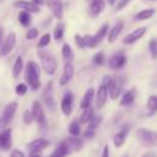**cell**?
I'll list each match as a JSON object with an SVG mask.
<instances>
[{
    "mask_svg": "<svg viewBox=\"0 0 157 157\" xmlns=\"http://www.w3.org/2000/svg\"><path fill=\"white\" fill-rule=\"evenodd\" d=\"M23 69H25L26 85H28L33 91L39 90V87H40V69L38 66V64L33 60H29Z\"/></svg>",
    "mask_w": 157,
    "mask_h": 157,
    "instance_id": "1",
    "label": "cell"
},
{
    "mask_svg": "<svg viewBox=\"0 0 157 157\" xmlns=\"http://www.w3.org/2000/svg\"><path fill=\"white\" fill-rule=\"evenodd\" d=\"M38 56L40 59V64H42V69L44 70L45 74L48 75H54L56 69H58V64H56V60L55 58L48 53V52H44V50H39L38 52Z\"/></svg>",
    "mask_w": 157,
    "mask_h": 157,
    "instance_id": "2",
    "label": "cell"
},
{
    "mask_svg": "<svg viewBox=\"0 0 157 157\" xmlns=\"http://www.w3.org/2000/svg\"><path fill=\"white\" fill-rule=\"evenodd\" d=\"M137 139L142 146L153 147L157 144V132L146 128H140L137 129Z\"/></svg>",
    "mask_w": 157,
    "mask_h": 157,
    "instance_id": "3",
    "label": "cell"
},
{
    "mask_svg": "<svg viewBox=\"0 0 157 157\" xmlns=\"http://www.w3.org/2000/svg\"><path fill=\"white\" fill-rule=\"evenodd\" d=\"M16 110H17V102H10L9 104L5 105L1 115H0V130L6 128L11 120L13 119L15 114H16Z\"/></svg>",
    "mask_w": 157,
    "mask_h": 157,
    "instance_id": "4",
    "label": "cell"
},
{
    "mask_svg": "<svg viewBox=\"0 0 157 157\" xmlns=\"http://www.w3.org/2000/svg\"><path fill=\"white\" fill-rule=\"evenodd\" d=\"M16 42H17L16 34L13 32L7 33V36L2 39V43H1V47H0V56L9 55L13 50V48L16 47Z\"/></svg>",
    "mask_w": 157,
    "mask_h": 157,
    "instance_id": "5",
    "label": "cell"
},
{
    "mask_svg": "<svg viewBox=\"0 0 157 157\" xmlns=\"http://www.w3.org/2000/svg\"><path fill=\"white\" fill-rule=\"evenodd\" d=\"M123 78L121 77H112L109 85L107 86V91H108V94L112 99H117L121 92V87H123Z\"/></svg>",
    "mask_w": 157,
    "mask_h": 157,
    "instance_id": "6",
    "label": "cell"
},
{
    "mask_svg": "<svg viewBox=\"0 0 157 157\" xmlns=\"http://www.w3.org/2000/svg\"><path fill=\"white\" fill-rule=\"evenodd\" d=\"M12 130L10 128H4L0 130V150L1 151H9L12 147V137H11Z\"/></svg>",
    "mask_w": 157,
    "mask_h": 157,
    "instance_id": "7",
    "label": "cell"
},
{
    "mask_svg": "<svg viewBox=\"0 0 157 157\" xmlns=\"http://www.w3.org/2000/svg\"><path fill=\"white\" fill-rule=\"evenodd\" d=\"M48 146H49V141L47 139H36L29 144H27V151L29 155H36L43 151L44 148H47Z\"/></svg>",
    "mask_w": 157,
    "mask_h": 157,
    "instance_id": "8",
    "label": "cell"
},
{
    "mask_svg": "<svg viewBox=\"0 0 157 157\" xmlns=\"http://www.w3.org/2000/svg\"><path fill=\"white\" fill-rule=\"evenodd\" d=\"M31 114L33 117V120L38 124H44L45 123V115H44V110H43V107L42 104L38 102V101H34L32 103V107H31Z\"/></svg>",
    "mask_w": 157,
    "mask_h": 157,
    "instance_id": "9",
    "label": "cell"
},
{
    "mask_svg": "<svg viewBox=\"0 0 157 157\" xmlns=\"http://www.w3.org/2000/svg\"><path fill=\"white\" fill-rule=\"evenodd\" d=\"M47 6L49 7V10L52 11V15L56 18V20H61L63 15H64V7H63V2L61 0H47Z\"/></svg>",
    "mask_w": 157,
    "mask_h": 157,
    "instance_id": "10",
    "label": "cell"
},
{
    "mask_svg": "<svg viewBox=\"0 0 157 157\" xmlns=\"http://www.w3.org/2000/svg\"><path fill=\"white\" fill-rule=\"evenodd\" d=\"M13 6L16 9H20L22 11H27L29 13H38L39 12V6H37L32 1H27V0H16L13 2Z\"/></svg>",
    "mask_w": 157,
    "mask_h": 157,
    "instance_id": "11",
    "label": "cell"
},
{
    "mask_svg": "<svg viewBox=\"0 0 157 157\" xmlns=\"http://www.w3.org/2000/svg\"><path fill=\"white\" fill-rule=\"evenodd\" d=\"M72 103H74V96L71 92H66L64 94V97L61 98V103H60V109L65 115H69L72 110Z\"/></svg>",
    "mask_w": 157,
    "mask_h": 157,
    "instance_id": "12",
    "label": "cell"
},
{
    "mask_svg": "<svg viewBox=\"0 0 157 157\" xmlns=\"http://www.w3.org/2000/svg\"><path fill=\"white\" fill-rule=\"evenodd\" d=\"M146 33V27H139L135 31H132L131 33H129L126 37H124L123 42L124 44H134L135 42H137L144 34Z\"/></svg>",
    "mask_w": 157,
    "mask_h": 157,
    "instance_id": "13",
    "label": "cell"
},
{
    "mask_svg": "<svg viewBox=\"0 0 157 157\" xmlns=\"http://www.w3.org/2000/svg\"><path fill=\"white\" fill-rule=\"evenodd\" d=\"M107 97H108V91L107 87L104 85H101L98 87V91L96 93V107L97 109H102L107 102Z\"/></svg>",
    "mask_w": 157,
    "mask_h": 157,
    "instance_id": "14",
    "label": "cell"
},
{
    "mask_svg": "<svg viewBox=\"0 0 157 157\" xmlns=\"http://www.w3.org/2000/svg\"><path fill=\"white\" fill-rule=\"evenodd\" d=\"M126 63V56L123 54V53H119V54H115L113 55L109 60H108V65L110 69L115 70V69H121Z\"/></svg>",
    "mask_w": 157,
    "mask_h": 157,
    "instance_id": "15",
    "label": "cell"
},
{
    "mask_svg": "<svg viewBox=\"0 0 157 157\" xmlns=\"http://www.w3.org/2000/svg\"><path fill=\"white\" fill-rule=\"evenodd\" d=\"M74 72H75V70H74L72 64H71V63H65V65H64V71H63V75H61L60 80H59V83H60L61 86H65L66 83H69V81H70V80L72 78V76H74Z\"/></svg>",
    "mask_w": 157,
    "mask_h": 157,
    "instance_id": "16",
    "label": "cell"
},
{
    "mask_svg": "<svg viewBox=\"0 0 157 157\" xmlns=\"http://www.w3.org/2000/svg\"><path fill=\"white\" fill-rule=\"evenodd\" d=\"M64 142H65V145H66L69 152L78 151V150H81L82 146H83V142H82L81 139H78V136H71V137L64 140Z\"/></svg>",
    "mask_w": 157,
    "mask_h": 157,
    "instance_id": "17",
    "label": "cell"
},
{
    "mask_svg": "<svg viewBox=\"0 0 157 157\" xmlns=\"http://www.w3.org/2000/svg\"><path fill=\"white\" fill-rule=\"evenodd\" d=\"M104 9V0H91L88 6V12L92 16L99 15Z\"/></svg>",
    "mask_w": 157,
    "mask_h": 157,
    "instance_id": "18",
    "label": "cell"
},
{
    "mask_svg": "<svg viewBox=\"0 0 157 157\" xmlns=\"http://www.w3.org/2000/svg\"><path fill=\"white\" fill-rule=\"evenodd\" d=\"M43 99L47 104V107L49 109H54L55 107V103H54V99H53V96H52V82H48L47 87L44 88V92H43Z\"/></svg>",
    "mask_w": 157,
    "mask_h": 157,
    "instance_id": "19",
    "label": "cell"
},
{
    "mask_svg": "<svg viewBox=\"0 0 157 157\" xmlns=\"http://www.w3.org/2000/svg\"><path fill=\"white\" fill-rule=\"evenodd\" d=\"M121 29H123V22H118V23L107 33V36H108V42H109V43H113V42L118 38V36L120 34Z\"/></svg>",
    "mask_w": 157,
    "mask_h": 157,
    "instance_id": "20",
    "label": "cell"
},
{
    "mask_svg": "<svg viewBox=\"0 0 157 157\" xmlns=\"http://www.w3.org/2000/svg\"><path fill=\"white\" fill-rule=\"evenodd\" d=\"M23 67H25L23 59H22V56H20V55H18V56L16 58L15 63H13V66H12V76H13L15 78H17V77L20 76V74L22 72Z\"/></svg>",
    "mask_w": 157,
    "mask_h": 157,
    "instance_id": "21",
    "label": "cell"
},
{
    "mask_svg": "<svg viewBox=\"0 0 157 157\" xmlns=\"http://www.w3.org/2000/svg\"><path fill=\"white\" fill-rule=\"evenodd\" d=\"M126 134H128V128H124V129H121L118 134L114 135V137H113V142H114V146H115V147H121V146L124 145Z\"/></svg>",
    "mask_w": 157,
    "mask_h": 157,
    "instance_id": "22",
    "label": "cell"
},
{
    "mask_svg": "<svg viewBox=\"0 0 157 157\" xmlns=\"http://www.w3.org/2000/svg\"><path fill=\"white\" fill-rule=\"evenodd\" d=\"M135 96H136L135 88H131V90L126 91L123 94L121 99H120V105H129V104H131L134 102V99H135Z\"/></svg>",
    "mask_w": 157,
    "mask_h": 157,
    "instance_id": "23",
    "label": "cell"
},
{
    "mask_svg": "<svg viewBox=\"0 0 157 157\" xmlns=\"http://www.w3.org/2000/svg\"><path fill=\"white\" fill-rule=\"evenodd\" d=\"M61 56L64 59L65 63H71L74 60V52L71 49V47L69 44H63V48H61Z\"/></svg>",
    "mask_w": 157,
    "mask_h": 157,
    "instance_id": "24",
    "label": "cell"
},
{
    "mask_svg": "<svg viewBox=\"0 0 157 157\" xmlns=\"http://www.w3.org/2000/svg\"><path fill=\"white\" fill-rule=\"evenodd\" d=\"M93 94H94V90H93V88H88V90L86 91V93H85V96H83V98H82V101H81V104H80V107H81L82 109L90 107L91 101H92V98H93Z\"/></svg>",
    "mask_w": 157,
    "mask_h": 157,
    "instance_id": "25",
    "label": "cell"
},
{
    "mask_svg": "<svg viewBox=\"0 0 157 157\" xmlns=\"http://www.w3.org/2000/svg\"><path fill=\"white\" fill-rule=\"evenodd\" d=\"M31 21H32V17H31V13L27 12V11H20L18 13V22L21 23V26L23 27H28L31 25Z\"/></svg>",
    "mask_w": 157,
    "mask_h": 157,
    "instance_id": "26",
    "label": "cell"
},
{
    "mask_svg": "<svg viewBox=\"0 0 157 157\" xmlns=\"http://www.w3.org/2000/svg\"><path fill=\"white\" fill-rule=\"evenodd\" d=\"M153 15H155V10L153 9H145V10H142V11L136 13L135 20L136 21H144V20H147V18H151Z\"/></svg>",
    "mask_w": 157,
    "mask_h": 157,
    "instance_id": "27",
    "label": "cell"
},
{
    "mask_svg": "<svg viewBox=\"0 0 157 157\" xmlns=\"http://www.w3.org/2000/svg\"><path fill=\"white\" fill-rule=\"evenodd\" d=\"M107 33H108V25L105 23V25H103V26L97 31V33L93 36V38H94V40H96V43H97V44H99V43L105 38Z\"/></svg>",
    "mask_w": 157,
    "mask_h": 157,
    "instance_id": "28",
    "label": "cell"
},
{
    "mask_svg": "<svg viewBox=\"0 0 157 157\" xmlns=\"http://www.w3.org/2000/svg\"><path fill=\"white\" fill-rule=\"evenodd\" d=\"M92 117H93V110H92L91 107H87V108H85L83 112L81 113V117H80L78 123H80V124H87Z\"/></svg>",
    "mask_w": 157,
    "mask_h": 157,
    "instance_id": "29",
    "label": "cell"
},
{
    "mask_svg": "<svg viewBox=\"0 0 157 157\" xmlns=\"http://www.w3.org/2000/svg\"><path fill=\"white\" fill-rule=\"evenodd\" d=\"M64 29H65V26H64V23H61V22H59V23L55 26L54 32H53V37H54L55 40L59 42V40L63 39V37H64Z\"/></svg>",
    "mask_w": 157,
    "mask_h": 157,
    "instance_id": "30",
    "label": "cell"
},
{
    "mask_svg": "<svg viewBox=\"0 0 157 157\" xmlns=\"http://www.w3.org/2000/svg\"><path fill=\"white\" fill-rule=\"evenodd\" d=\"M69 132H70L72 136H78V135H80L81 129H80V123H78L77 120L71 121V124L69 125Z\"/></svg>",
    "mask_w": 157,
    "mask_h": 157,
    "instance_id": "31",
    "label": "cell"
},
{
    "mask_svg": "<svg viewBox=\"0 0 157 157\" xmlns=\"http://www.w3.org/2000/svg\"><path fill=\"white\" fill-rule=\"evenodd\" d=\"M50 39H52V37H50V34H49V33H45V34H43V36L40 37L39 42H38L37 47H38L39 49H42V48H45V47H47V45L50 43Z\"/></svg>",
    "mask_w": 157,
    "mask_h": 157,
    "instance_id": "32",
    "label": "cell"
},
{
    "mask_svg": "<svg viewBox=\"0 0 157 157\" xmlns=\"http://www.w3.org/2000/svg\"><path fill=\"white\" fill-rule=\"evenodd\" d=\"M147 108L150 112L157 110V96H150L147 99Z\"/></svg>",
    "mask_w": 157,
    "mask_h": 157,
    "instance_id": "33",
    "label": "cell"
},
{
    "mask_svg": "<svg viewBox=\"0 0 157 157\" xmlns=\"http://www.w3.org/2000/svg\"><path fill=\"white\" fill-rule=\"evenodd\" d=\"M148 49L152 59H157V39H151L148 42Z\"/></svg>",
    "mask_w": 157,
    "mask_h": 157,
    "instance_id": "34",
    "label": "cell"
},
{
    "mask_svg": "<svg viewBox=\"0 0 157 157\" xmlns=\"http://www.w3.org/2000/svg\"><path fill=\"white\" fill-rule=\"evenodd\" d=\"M83 44H85V48L88 47V48H96L97 47V43L93 38V36H83Z\"/></svg>",
    "mask_w": 157,
    "mask_h": 157,
    "instance_id": "35",
    "label": "cell"
},
{
    "mask_svg": "<svg viewBox=\"0 0 157 157\" xmlns=\"http://www.w3.org/2000/svg\"><path fill=\"white\" fill-rule=\"evenodd\" d=\"M101 120H102L101 117H92V118L90 119V121H88V129L94 130V129L101 124Z\"/></svg>",
    "mask_w": 157,
    "mask_h": 157,
    "instance_id": "36",
    "label": "cell"
},
{
    "mask_svg": "<svg viewBox=\"0 0 157 157\" xmlns=\"http://www.w3.org/2000/svg\"><path fill=\"white\" fill-rule=\"evenodd\" d=\"M27 85L26 83H18L16 87H15V92L17 96H25L27 93Z\"/></svg>",
    "mask_w": 157,
    "mask_h": 157,
    "instance_id": "37",
    "label": "cell"
},
{
    "mask_svg": "<svg viewBox=\"0 0 157 157\" xmlns=\"http://www.w3.org/2000/svg\"><path fill=\"white\" fill-rule=\"evenodd\" d=\"M104 60H105V58H104V54H103L102 52L94 54V56H93V63H94L96 65H102V64L104 63Z\"/></svg>",
    "mask_w": 157,
    "mask_h": 157,
    "instance_id": "38",
    "label": "cell"
},
{
    "mask_svg": "<svg viewBox=\"0 0 157 157\" xmlns=\"http://www.w3.org/2000/svg\"><path fill=\"white\" fill-rule=\"evenodd\" d=\"M37 36H38V29H37V28H34V27L29 28V29L27 31V33H26V38H27L28 40L34 39Z\"/></svg>",
    "mask_w": 157,
    "mask_h": 157,
    "instance_id": "39",
    "label": "cell"
},
{
    "mask_svg": "<svg viewBox=\"0 0 157 157\" xmlns=\"http://www.w3.org/2000/svg\"><path fill=\"white\" fill-rule=\"evenodd\" d=\"M23 121H25V124H27V125L32 124L33 117H32V114H31V110H25V113H23Z\"/></svg>",
    "mask_w": 157,
    "mask_h": 157,
    "instance_id": "40",
    "label": "cell"
},
{
    "mask_svg": "<svg viewBox=\"0 0 157 157\" xmlns=\"http://www.w3.org/2000/svg\"><path fill=\"white\" fill-rule=\"evenodd\" d=\"M75 42H76V45H77L78 48H85V44H83V38H82V36H80V34H76V36H75Z\"/></svg>",
    "mask_w": 157,
    "mask_h": 157,
    "instance_id": "41",
    "label": "cell"
},
{
    "mask_svg": "<svg viewBox=\"0 0 157 157\" xmlns=\"http://www.w3.org/2000/svg\"><path fill=\"white\" fill-rule=\"evenodd\" d=\"M9 157H25V153H23L21 150L15 148V150H12V151H11V153H10V156H9Z\"/></svg>",
    "mask_w": 157,
    "mask_h": 157,
    "instance_id": "42",
    "label": "cell"
},
{
    "mask_svg": "<svg viewBox=\"0 0 157 157\" xmlns=\"http://www.w3.org/2000/svg\"><path fill=\"white\" fill-rule=\"evenodd\" d=\"M129 1L130 0H120L119 2H118V5H117V10L119 11V10H123L128 4H129Z\"/></svg>",
    "mask_w": 157,
    "mask_h": 157,
    "instance_id": "43",
    "label": "cell"
},
{
    "mask_svg": "<svg viewBox=\"0 0 157 157\" xmlns=\"http://www.w3.org/2000/svg\"><path fill=\"white\" fill-rule=\"evenodd\" d=\"M83 136H85L86 139H92V137H94V131H93V130H91V129H87V130L85 131Z\"/></svg>",
    "mask_w": 157,
    "mask_h": 157,
    "instance_id": "44",
    "label": "cell"
},
{
    "mask_svg": "<svg viewBox=\"0 0 157 157\" xmlns=\"http://www.w3.org/2000/svg\"><path fill=\"white\" fill-rule=\"evenodd\" d=\"M102 157H109V147L108 145H105L103 147V153H102Z\"/></svg>",
    "mask_w": 157,
    "mask_h": 157,
    "instance_id": "45",
    "label": "cell"
},
{
    "mask_svg": "<svg viewBox=\"0 0 157 157\" xmlns=\"http://www.w3.org/2000/svg\"><path fill=\"white\" fill-rule=\"evenodd\" d=\"M141 157H157V153H156V152H153V151H148V152L144 153Z\"/></svg>",
    "mask_w": 157,
    "mask_h": 157,
    "instance_id": "46",
    "label": "cell"
},
{
    "mask_svg": "<svg viewBox=\"0 0 157 157\" xmlns=\"http://www.w3.org/2000/svg\"><path fill=\"white\" fill-rule=\"evenodd\" d=\"M110 80H112V77H110V76H104V77H103V82H102V85H104V86L107 87V86L109 85Z\"/></svg>",
    "mask_w": 157,
    "mask_h": 157,
    "instance_id": "47",
    "label": "cell"
},
{
    "mask_svg": "<svg viewBox=\"0 0 157 157\" xmlns=\"http://www.w3.org/2000/svg\"><path fill=\"white\" fill-rule=\"evenodd\" d=\"M34 5H37V6H40V5H43L44 4V0H31Z\"/></svg>",
    "mask_w": 157,
    "mask_h": 157,
    "instance_id": "48",
    "label": "cell"
},
{
    "mask_svg": "<svg viewBox=\"0 0 157 157\" xmlns=\"http://www.w3.org/2000/svg\"><path fill=\"white\" fill-rule=\"evenodd\" d=\"M2 39H4V28H2L1 26H0V47H1Z\"/></svg>",
    "mask_w": 157,
    "mask_h": 157,
    "instance_id": "49",
    "label": "cell"
},
{
    "mask_svg": "<svg viewBox=\"0 0 157 157\" xmlns=\"http://www.w3.org/2000/svg\"><path fill=\"white\" fill-rule=\"evenodd\" d=\"M107 1H108V4H109V5H114L117 0H107Z\"/></svg>",
    "mask_w": 157,
    "mask_h": 157,
    "instance_id": "50",
    "label": "cell"
},
{
    "mask_svg": "<svg viewBox=\"0 0 157 157\" xmlns=\"http://www.w3.org/2000/svg\"><path fill=\"white\" fill-rule=\"evenodd\" d=\"M31 157H42V156L38 155V153H36V155H31Z\"/></svg>",
    "mask_w": 157,
    "mask_h": 157,
    "instance_id": "51",
    "label": "cell"
},
{
    "mask_svg": "<svg viewBox=\"0 0 157 157\" xmlns=\"http://www.w3.org/2000/svg\"><path fill=\"white\" fill-rule=\"evenodd\" d=\"M0 157H1V156H0Z\"/></svg>",
    "mask_w": 157,
    "mask_h": 157,
    "instance_id": "52",
    "label": "cell"
}]
</instances>
